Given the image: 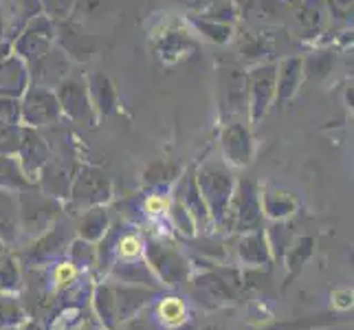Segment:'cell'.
Returning <instances> with one entry per match:
<instances>
[{
    "label": "cell",
    "mask_w": 354,
    "mask_h": 330,
    "mask_svg": "<svg viewBox=\"0 0 354 330\" xmlns=\"http://www.w3.org/2000/svg\"><path fill=\"white\" fill-rule=\"evenodd\" d=\"M203 330H218V328H216V326H205Z\"/></svg>",
    "instance_id": "cell-17"
},
{
    "label": "cell",
    "mask_w": 354,
    "mask_h": 330,
    "mask_svg": "<svg viewBox=\"0 0 354 330\" xmlns=\"http://www.w3.org/2000/svg\"><path fill=\"white\" fill-rule=\"evenodd\" d=\"M238 216V229L240 231H251V229H258L260 225V205L255 201L253 192L249 187L242 190V196H240V210L236 212Z\"/></svg>",
    "instance_id": "cell-5"
},
{
    "label": "cell",
    "mask_w": 354,
    "mask_h": 330,
    "mask_svg": "<svg viewBox=\"0 0 354 330\" xmlns=\"http://www.w3.org/2000/svg\"><path fill=\"white\" fill-rule=\"evenodd\" d=\"M18 268L11 260H0V288H18Z\"/></svg>",
    "instance_id": "cell-12"
},
{
    "label": "cell",
    "mask_w": 354,
    "mask_h": 330,
    "mask_svg": "<svg viewBox=\"0 0 354 330\" xmlns=\"http://www.w3.org/2000/svg\"><path fill=\"white\" fill-rule=\"evenodd\" d=\"M158 315H161V322H165L167 326H180L187 317V306L180 297H165L158 304Z\"/></svg>",
    "instance_id": "cell-9"
},
{
    "label": "cell",
    "mask_w": 354,
    "mask_h": 330,
    "mask_svg": "<svg viewBox=\"0 0 354 330\" xmlns=\"http://www.w3.org/2000/svg\"><path fill=\"white\" fill-rule=\"evenodd\" d=\"M194 295H196L198 302L207 304V306H225L227 302L234 300L231 295V286L225 282L223 277L218 275H201L196 277V282H194Z\"/></svg>",
    "instance_id": "cell-3"
},
{
    "label": "cell",
    "mask_w": 354,
    "mask_h": 330,
    "mask_svg": "<svg viewBox=\"0 0 354 330\" xmlns=\"http://www.w3.org/2000/svg\"><path fill=\"white\" fill-rule=\"evenodd\" d=\"M95 311L100 315V320L104 322L106 328H115L117 322V304H115V295H113V286H97L95 291Z\"/></svg>",
    "instance_id": "cell-6"
},
{
    "label": "cell",
    "mask_w": 354,
    "mask_h": 330,
    "mask_svg": "<svg viewBox=\"0 0 354 330\" xmlns=\"http://www.w3.org/2000/svg\"><path fill=\"white\" fill-rule=\"evenodd\" d=\"M148 255H150V264L154 266L156 275L161 277L165 284L172 286L187 279L189 275L187 262L183 260L174 249H165L163 244H150Z\"/></svg>",
    "instance_id": "cell-1"
},
{
    "label": "cell",
    "mask_w": 354,
    "mask_h": 330,
    "mask_svg": "<svg viewBox=\"0 0 354 330\" xmlns=\"http://www.w3.org/2000/svg\"><path fill=\"white\" fill-rule=\"evenodd\" d=\"M113 295L117 304V322L121 324L132 320L154 297V291L141 286H113Z\"/></svg>",
    "instance_id": "cell-2"
},
{
    "label": "cell",
    "mask_w": 354,
    "mask_h": 330,
    "mask_svg": "<svg viewBox=\"0 0 354 330\" xmlns=\"http://www.w3.org/2000/svg\"><path fill=\"white\" fill-rule=\"evenodd\" d=\"M203 190H205V199L207 203L212 205V210L216 216H221L225 205H227V199H229V174H223V172H205L203 174Z\"/></svg>",
    "instance_id": "cell-4"
},
{
    "label": "cell",
    "mask_w": 354,
    "mask_h": 330,
    "mask_svg": "<svg viewBox=\"0 0 354 330\" xmlns=\"http://www.w3.org/2000/svg\"><path fill=\"white\" fill-rule=\"evenodd\" d=\"M104 231H106V214L102 210H95L84 218L80 234L84 240H97V238H102Z\"/></svg>",
    "instance_id": "cell-10"
},
{
    "label": "cell",
    "mask_w": 354,
    "mask_h": 330,
    "mask_svg": "<svg viewBox=\"0 0 354 330\" xmlns=\"http://www.w3.org/2000/svg\"><path fill=\"white\" fill-rule=\"evenodd\" d=\"M139 253H141V242H139V238L126 236L124 240L119 242V255H121V258L132 260V258H137Z\"/></svg>",
    "instance_id": "cell-13"
},
{
    "label": "cell",
    "mask_w": 354,
    "mask_h": 330,
    "mask_svg": "<svg viewBox=\"0 0 354 330\" xmlns=\"http://www.w3.org/2000/svg\"><path fill=\"white\" fill-rule=\"evenodd\" d=\"M97 178V174H84L80 178V183L75 185V199L77 201H86V203H100V201H106L108 199V183L106 178L102 176L100 181H97V185H93Z\"/></svg>",
    "instance_id": "cell-7"
},
{
    "label": "cell",
    "mask_w": 354,
    "mask_h": 330,
    "mask_svg": "<svg viewBox=\"0 0 354 330\" xmlns=\"http://www.w3.org/2000/svg\"><path fill=\"white\" fill-rule=\"evenodd\" d=\"M82 330H91V328H82Z\"/></svg>",
    "instance_id": "cell-18"
},
{
    "label": "cell",
    "mask_w": 354,
    "mask_h": 330,
    "mask_svg": "<svg viewBox=\"0 0 354 330\" xmlns=\"http://www.w3.org/2000/svg\"><path fill=\"white\" fill-rule=\"evenodd\" d=\"M240 258L249 264H266L268 262V247L264 236L255 234L240 242Z\"/></svg>",
    "instance_id": "cell-8"
},
{
    "label": "cell",
    "mask_w": 354,
    "mask_h": 330,
    "mask_svg": "<svg viewBox=\"0 0 354 330\" xmlns=\"http://www.w3.org/2000/svg\"><path fill=\"white\" fill-rule=\"evenodd\" d=\"M0 185H11V187L24 185V181L20 178V174L14 172V167H11L7 161H3V158H0Z\"/></svg>",
    "instance_id": "cell-14"
},
{
    "label": "cell",
    "mask_w": 354,
    "mask_h": 330,
    "mask_svg": "<svg viewBox=\"0 0 354 330\" xmlns=\"http://www.w3.org/2000/svg\"><path fill=\"white\" fill-rule=\"evenodd\" d=\"M73 277H75V264H73V262H64V264H59L55 268V282L59 286L68 284Z\"/></svg>",
    "instance_id": "cell-15"
},
{
    "label": "cell",
    "mask_w": 354,
    "mask_h": 330,
    "mask_svg": "<svg viewBox=\"0 0 354 330\" xmlns=\"http://www.w3.org/2000/svg\"><path fill=\"white\" fill-rule=\"evenodd\" d=\"M22 322V313L18 309V304L14 300L0 297V330L11 328Z\"/></svg>",
    "instance_id": "cell-11"
},
{
    "label": "cell",
    "mask_w": 354,
    "mask_h": 330,
    "mask_svg": "<svg viewBox=\"0 0 354 330\" xmlns=\"http://www.w3.org/2000/svg\"><path fill=\"white\" fill-rule=\"evenodd\" d=\"M335 304L339 309H350L352 306V293H341V291H337L335 293Z\"/></svg>",
    "instance_id": "cell-16"
}]
</instances>
